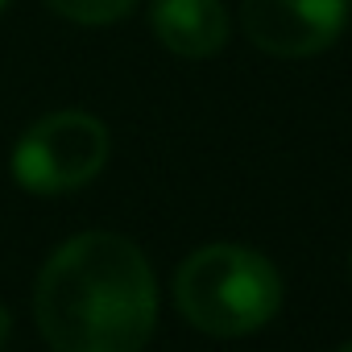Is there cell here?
<instances>
[{"label":"cell","mask_w":352,"mask_h":352,"mask_svg":"<svg viewBox=\"0 0 352 352\" xmlns=\"http://www.w3.org/2000/svg\"><path fill=\"white\" fill-rule=\"evenodd\" d=\"M34 315L54 352H141L157 323V282L129 236L83 232L42 265Z\"/></svg>","instance_id":"cell-1"},{"label":"cell","mask_w":352,"mask_h":352,"mask_svg":"<svg viewBox=\"0 0 352 352\" xmlns=\"http://www.w3.org/2000/svg\"><path fill=\"white\" fill-rule=\"evenodd\" d=\"M179 311L208 336L232 340L265 327L282 307L278 270L241 245H208L191 253L174 278Z\"/></svg>","instance_id":"cell-2"},{"label":"cell","mask_w":352,"mask_h":352,"mask_svg":"<svg viewBox=\"0 0 352 352\" xmlns=\"http://www.w3.org/2000/svg\"><path fill=\"white\" fill-rule=\"evenodd\" d=\"M108 129L87 112H50L13 145V179L34 195L87 187L108 162Z\"/></svg>","instance_id":"cell-3"},{"label":"cell","mask_w":352,"mask_h":352,"mask_svg":"<svg viewBox=\"0 0 352 352\" xmlns=\"http://www.w3.org/2000/svg\"><path fill=\"white\" fill-rule=\"evenodd\" d=\"M352 17V0H245L241 21L257 50L274 58H311L327 50Z\"/></svg>","instance_id":"cell-4"},{"label":"cell","mask_w":352,"mask_h":352,"mask_svg":"<svg viewBox=\"0 0 352 352\" xmlns=\"http://www.w3.org/2000/svg\"><path fill=\"white\" fill-rule=\"evenodd\" d=\"M149 25L179 58H212L228 42V13L220 0H153Z\"/></svg>","instance_id":"cell-5"},{"label":"cell","mask_w":352,"mask_h":352,"mask_svg":"<svg viewBox=\"0 0 352 352\" xmlns=\"http://www.w3.org/2000/svg\"><path fill=\"white\" fill-rule=\"evenodd\" d=\"M46 5L67 17V21H79V25H112L120 17L133 13L137 0H46Z\"/></svg>","instance_id":"cell-6"},{"label":"cell","mask_w":352,"mask_h":352,"mask_svg":"<svg viewBox=\"0 0 352 352\" xmlns=\"http://www.w3.org/2000/svg\"><path fill=\"white\" fill-rule=\"evenodd\" d=\"M5 340H9V311L0 307V348H5Z\"/></svg>","instance_id":"cell-7"},{"label":"cell","mask_w":352,"mask_h":352,"mask_svg":"<svg viewBox=\"0 0 352 352\" xmlns=\"http://www.w3.org/2000/svg\"><path fill=\"white\" fill-rule=\"evenodd\" d=\"M340 352H352V344H344V348H340Z\"/></svg>","instance_id":"cell-8"},{"label":"cell","mask_w":352,"mask_h":352,"mask_svg":"<svg viewBox=\"0 0 352 352\" xmlns=\"http://www.w3.org/2000/svg\"><path fill=\"white\" fill-rule=\"evenodd\" d=\"M5 5H9V0H0V13H5Z\"/></svg>","instance_id":"cell-9"}]
</instances>
